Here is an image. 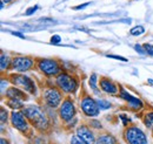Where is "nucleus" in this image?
<instances>
[{
    "mask_svg": "<svg viewBox=\"0 0 153 144\" xmlns=\"http://www.w3.org/2000/svg\"><path fill=\"white\" fill-rule=\"evenodd\" d=\"M107 57H110V59H115V60H120V61H124V62H127V59H125V57H123V56H119V55H112V54H108L106 55Z\"/></svg>",
    "mask_w": 153,
    "mask_h": 144,
    "instance_id": "nucleus-25",
    "label": "nucleus"
},
{
    "mask_svg": "<svg viewBox=\"0 0 153 144\" xmlns=\"http://www.w3.org/2000/svg\"><path fill=\"white\" fill-rule=\"evenodd\" d=\"M39 68L42 73H45L46 75L48 76H52V75H57L60 68H59V65H58L56 61L53 60H40L38 63Z\"/></svg>",
    "mask_w": 153,
    "mask_h": 144,
    "instance_id": "nucleus-6",
    "label": "nucleus"
},
{
    "mask_svg": "<svg viewBox=\"0 0 153 144\" xmlns=\"http://www.w3.org/2000/svg\"><path fill=\"white\" fill-rule=\"evenodd\" d=\"M26 116L22 114V112H18V111H14L12 112L11 115V121H12V126H14L16 129H18L21 132H25L27 131V121L25 118Z\"/></svg>",
    "mask_w": 153,
    "mask_h": 144,
    "instance_id": "nucleus-8",
    "label": "nucleus"
},
{
    "mask_svg": "<svg viewBox=\"0 0 153 144\" xmlns=\"http://www.w3.org/2000/svg\"><path fill=\"white\" fill-rule=\"evenodd\" d=\"M130 33L132 34V35H141V34H144L145 33V28L143 27V26H135L133 27L131 31H130Z\"/></svg>",
    "mask_w": 153,
    "mask_h": 144,
    "instance_id": "nucleus-17",
    "label": "nucleus"
},
{
    "mask_svg": "<svg viewBox=\"0 0 153 144\" xmlns=\"http://www.w3.org/2000/svg\"><path fill=\"white\" fill-rule=\"evenodd\" d=\"M98 106H99L100 109H108L111 107V104L107 101H105V100H99L98 101Z\"/></svg>",
    "mask_w": 153,
    "mask_h": 144,
    "instance_id": "nucleus-21",
    "label": "nucleus"
},
{
    "mask_svg": "<svg viewBox=\"0 0 153 144\" xmlns=\"http://www.w3.org/2000/svg\"><path fill=\"white\" fill-rule=\"evenodd\" d=\"M144 48H145V51H146V53H147V54L153 56V46L152 45L146 43V45H144Z\"/></svg>",
    "mask_w": 153,
    "mask_h": 144,
    "instance_id": "nucleus-23",
    "label": "nucleus"
},
{
    "mask_svg": "<svg viewBox=\"0 0 153 144\" xmlns=\"http://www.w3.org/2000/svg\"><path fill=\"white\" fill-rule=\"evenodd\" d=\"M56 82H57L58 87L61 88L66 93H74L76 87H78V83H76V80L73 77H71L70 75L65 74V73H61V74L58 75Z\"/></svg>",
    "mask_w": 153,
    "mask_h": 144,
    "instance_id": "nucleus-3",
    "label": "nucleus"
},
{
    "mask_svg": "<svg viewBox=\"0 0 153 144\" xmlns=\"http://www.w3.org/2000/svg\"><path fill=\"white\" fill-rule=\"evenodd\" d=\"M1 123H5L7 120V111H5V109L1 108Z\"/></svg>",
    "mask_w": 153,
    "mask_h": 144,
    "instance_id": "nucleus-28",
    "label": "nucleus"
},
{
    "mask_svg": "<svg viewBox=\"0 0 153 144\" xmlns=\"http://www.w3.org/2000/svg\"><path fill=\"white\" fill-rule=\"evenodd\" d=\"M125 138L128 144H147L146 135L137 126H131L126 130Z\"/></svg>",
    "mask_w": 153,
    "mask_h": 144,
    "instance_id": "nucleus-2",
    "label": "nucleus"
},
{
    "mask_svg": "<svg viewBox=\"0 0 153 144\" xmlns=\"http://www.w3.org/2000/svg\"><path fill=\"white\" fill-rule=\"evenodd\" d=\"M7 104H8V107H11L12 109H19L24 107V104L20 102L19 100H17V98H11L7 102Z\"/></svg>",
    "mask_w": 153,
    "mask_h": 144,
    "instance_id": "nucleus-16",
    "label": "nucleus"
},
{
    "mask_svg": "<svg viewBox=\"0 0 153 144\" xmlns=\"http://www.w3.org/2000/svg\"><path fill=\"white\" fill-rule=\"evenodd\" d=\"M145 123H146V126H153V111L149 112V114L146 115V118H145Z\"/></svg>",
    "mask_w": 153,
    "mask_h": 144,
    "instance_id": "nucleus-20",
    "label": "nucleus"
},
{
    "mask_svg": "<svg viewBox=\"0 0 153 144\" xmlns=\"http://www.w3.org/2000/svg\"><path fill=\"white\" fill-rule=\"evenodd\" d=\"M97 80H98L97 74H92V75H91V77H90V81H88L90 87L94 90V91H98V87H97Z\"/></svg>",
    "mask_w": 153,
    "mask_h": 144,
    "instance_id": "nucleus-18",
    "label": "nucleus"
},
{
    "mask_svg": "<svg viewBox=\"0 0 153 144\" xmlns=\"http://www.w3.org/2000/svg\"><path fill=\"white\" fill-rule=\"evenodd\" d=\"M76 136H79L81 140H84L86 143H88V144H93L96 142L94 135L92 134V131H91L87 126H85L78 128V130H76Z\"/></svg>",
    "mask_w": 153,
    "mask_h": 144,
    "instance_id": "nucleus-11",
    "label": "nucleus"
},
{
    "mask_svg": "<svg viewBox=\"0 0 153 144\" xmlns=\"http://www.w3.org/2000/svg\"><path fill=\"white\" fill-rule=\"evenodd\" d=\"M12 83L16 86H19L21 88L31 93V94H36V86L34 82L26 75H12Z\"/></svg>",
    "mask_w": 153,
    "mask_h": 144,
    "instance_id": "nucleus-5",
    "label": "nucleus"
},
{
    "mask_svg": "<svg viewBox=\"0 0 153 144\" xmlns=\"http://www.w3.org/2000/svg\"><path fill=\"white\" fill-rule=\"evenodd\" d=\"M45 101L50 107L56 108L59 106V103L61 101V94L54 88L46 90L45 91Z\"/></svg>",
    "mask_w": 153,
    "mask_h": 144,
    "instance_id": "nucleus-10",
    "label": "nucleus"
},
{
    "mask_svg": "<svg viewBox=\"0 0 153 144\" xmlns=\"http://www.w3.org/2000/svg\"><path fill=\"white\" fill-rule=\"evenodd\" d=\"M71 144H88L86 143L84 140H81L79 136H73L72 138H71Z\"/></svg>",
    "mask_w": 153,
    "mask_h": 144,
    "instance_id": "nucleus-22",
    "label": "nucleus"
},
{
    "mask_svg": "<svg viewBox=\"0 0 153 144\" xmlns=\"http://www.w3.org/2000/svg\"><path fill=\"white\" fill-rule=\"evenodd\" d=\"M0 65H1V69H5L8 67L10 65V60H8V56L7 55H1L0 56Z\"/></svg>",
    "mask_w": 153,
    "mask_h": 144,
    "instance_id": "nucleus-19",
    "label": "nucleus"
},
{
    "mask_svg": "<svg viewBox=\"0 0 153 144\" xmlns=\"http://www.w3.org/2000/svg\"><path fill=\"white\" fill-rule=\"evenodd\" d=\"M12 66L16 71L18 72H26L28 69L32 68L33 66V60L31 57H26V56H19V57H16L13 59V62H12Z\"/></svg>",
    "mask_w": 153,
    "mask_h": 144,
    "instance_id": "nucleus-7",
    "label": "nucleus"
},
{
    "mask_svg": "<svg viewBox=\"0 0 153 144\" xmlns=\"http://www.w3.org/2000/svg\"><path fill=\"white\" fill-rule=\"evenodd\" d=\"M80 107L82 109L84 114L86 116H91V117H94L99 114V106H98V102H96L92 97L90 96H85L81 102H80Z\"/></svg>",
    "mask_w": 153,
    "mask_h": 144,
    "instance_id": "nucleus-4",
    "label": "nucleus"
},
{
    "mask_svg": "<svg viewBox=\"0 0 153 144\" xmlns=\"http://www.w3.org/2000/svg\"><path fill=\"white\" fill-rule=\"evenodd\" d=\"M59 112H60V117L64 121H66V122L70 121L76 115V108H74L72 101H70V100L64 101V103H62V106H61Z\"/></svg>",
    "mask_w": 153,
    "mask_h": 144,
    "instance_id": "nucleus-9",
    "label": "nucleus"
},
{
    "mask_svg": "<svg viewBox=\"0 0 153 144\" xmlns=\"http://www.w3.org/2000/svg\"><path fill=\"white\" fill-rule=\"evenodd\" d=\"M0 144H8V142H7L5 138H1V141H0Z\"/></svg>",
    "mask_w": 153,
    "mask_h": 144,
    "instance_id": "nucleus-32",
    "label": "nucleus"
},
{
    "mask_svg": "<svg viewBox=\"0 0 153 144\" xmlns=\"http://www.w3.org/2000/svg\"><path fill=\"white\" fill-rule=\"evenodd\" d=\"M120 96H121L125 101H127V102H128L132 107H134V108L140 109L141 107H143V102H141L139 98H137V97H134V96H132V95H130L126 90L123 89V88H121V94H120Z\"/></svg>",
    "mask_w": 153,
    "mask_h": 144,
    "instance_id": "nucleus-12",
    "label": "nucleus"
},
{
    "mask_svg": "<svg viewBox=\"0 0 153 144\" xmlns=\"http://www.w3.org/2000/svg\"><path fill=\"white\" fill-rule=\"evenodd\" d=\"M134 49H135L139 54H141V55L147 54V53H146V51H145V48H144V47H141V46H139V45H135V46H134Z\"/></svg>",
    "mask_w": 153,
    "mask_h": 144,
    "instance_id": "nucleus-24",
    "label": "nucleus"
},
{
    "mask_svg": "<svg viewBox=\"0 0 153 144\" xmlns=\"http://www.w3.org/2000/svg\"><path fill=\"white\" fill-rule=\"evenodd\" d=\"M12 34L16 36H19L20 39H25V35L24 34H21V33H19V32H12Z\"/></svg>",
    "mask_w": 153,
    "mask_h": 144,
    "instance_id": "nucleus-31",
    "label": "nucleus"
},
{
    "mask_svg": "<svg viewBox=\"0 0 153 144\" xmlns=\"http://www.w3.org/2000/svg\"><path fill=\"white\" fill-rule=\"evenodd\" d=\"M22 114L26 116V118L39 129H46L47 126V120L44 115V112H41V110L37 107H26L24 109Z\"/></svg>",
    "mask_w": 153,
    "mask_h": 144,
    "instance_id": "nucleus-1",
    "label": "nucleus"
},
{
    "mask_svg": "<svg viewBox=\"0 0 153 144\" xmlns=\"http://www.w3.org/2000/svg\"><path fill=\"white\" fill-rule=\"evenodd\" d=\"M120 118L124 121V124H127V123L130 122V118H127L125 115H120Z\"/></svg>",
    "mask_w": 153,
    "mask_h": 144,
    "instance_id": "nucleus-30",
    "label": "nucleus"
},
{
    "mask_svg": "<svg viewBox=\"0 0 153 144\" xmlns=\"http://www.w3.org/2000/svg\"><path fill=\"white\" fill-rule=\"evenodd\" d=\"M91 2H86V4H82V5H79V6H76V7H73V10H76V11H80V10H82V8H85V7H87L88 5H90Z\"/></svg>",
    "mask_w": 153,
    "mask_h": 144,
    "instance_id": "nucleus-29",
    "label": "nucleus"
},
{
    "mask_svg": "<svg viewBox=\"0 0 153 144\" xmlns=\"http://www.w3.org/2000/svg\"><path fill=\"white\" fill-rule=\"evenodd\" d=\"M147 82H149L150 84H152V86H153V80H152V79H150V80H147Z\"/></svg>",
    "mask_w": 153,
    "mask_h": 144,
    "instance_id": "nucleus-33",
    "label": "nucleus"
},
{
    "mask_svg": "<svg viewBox=\"0 0 153 144\" xmlns=\"http://www.w3.org/2000/svg\"><path fill=\"white\" fill-rule=\"evenodd\" d=\"M60 41H61V37L59 35H53L51 37V43H53V45H58Z\"/></svg>",
    "mask_w": 153,
    "mask_h": 144,
    "instance_id": "nucleus-27",
    "label": "nucleus"
},
{
    "mask_svg": "<svg viewBox=\"0 0 153 144\" xmlns=\"http://www.w3.org/2000/svg\"><path fill=\"white\" fill-rule=\"evenodd\" d=\"M39 8V6H33V7H30L26 12H25V15H31V14H33Z\"/></svg>",
    "mask_w": 153,
    "mask_h": 144,
    "instance_id": "nucleus-26",
    "label": "nucleus"
},
{
    "mask_svg": "<svg viewBox=\"0 0 153 144\" xmlns=\"http://www.w3.org/2000/svg\"><path fill=\"white\" fill-rule=\"evenodd\" d=\"M100 87L104 91H106L108 94H117L118 93L117 86L108 79H101L100 80Z\"/></svg>",
    "mask_w": 153,
    "mask_h": 144,
    "instance_id": "nucleus-13",
    "label": "nucleus"
},
{
    "mask_svg": "<svg viewBox=\"0 0 153 144\" xmlns=\"http://www.w3.org/2000/svg\"><path fill=\"white\" fill-rule=\"evenodd\" d=\"M6 94H7V96L11 97V98H17V100H25V98H26L25 94H24L21 90L17 89L16 87L10 88V89L6 91Z\"/></svg>",
    "mask_w": 153,
    "mask_h": 144,
    "instance_id": "nucleus-14",
    "label": "nucleus"
},
{
    "mask_svg": "<svg viewBox=\"0 0 153 144\" xmlns=\"http://www.w3.org/2000/svg\"><path fill=\"white\" fill-rule=\"evenodd\" d=\"M4 1H5V2H10V0H4Z\"/></svg>",
    "mask_w": 153,
    "mask_h": 144,
    "instance_id": "nucleus-34",
    "label": "nucleus"
},
{
    "mask_svg": "<svg viewBox=\"0 0 153 144\" xmlns=\"http://www.w3.org/2000/svg\"><path fill=\"white\" fill-rule=\"evenodd\" d=\"M96 144H115V140L110 135H102L96 141Z\"/></svg>",
    "mask_w": 153,
    "mask_h": 144,
    "instance_id": "nucleus-15",
    "label": "nucleus"
}]
</instances>
